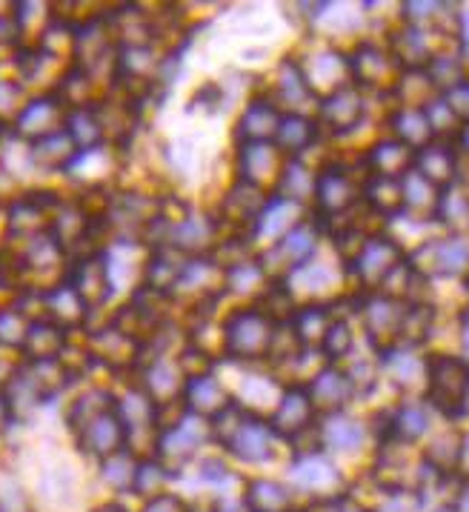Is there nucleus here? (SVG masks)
<instances>
[{
	"label": "nucleus",
	"mask_w": 469,
	"mask_h": 512,
	"mask_svg": "<svg viewBox=\"0 0 469 512\" xmlns=\"http://www.w3.org/2000/svg\"><path fill=\"white\" fill-rule=\"evenodd\" d=\"M212 427V444L229 455V461L246 475L252 472H272V467H284L289 458V447L272 430L269 418L249 415L238 404L226 407L221 415L209 421Z\"/></svg>",
	"instance_id": "1"
},
{
	"label": "nucleus",
	"mask_w": 469,
	"mask_h": 512,
	"mask_svg": "<svg viewBox=\"0 0 469 512\" xmlns=\"http://www.w3.org/2000/svg\"><path fill=\"white\" fill-rule=\"evenodd\" d=\"M224 329V364L266 367L278 324L255 304H229L221 315Z\"/></svg>",
	"instance_id": "2"
},
{
	"label": "nucleus",
	"mask_w": 469,
	"mask_h": 512,
	"mask_svg": "<svg viewBox=\"0 0 469 512\" xmlns=\"http://www.w3.org/2000/svg\"><path fill=\"white\" fill-rule=\"evenodd\" d=\"M281 475L289 481L295 495L301 498V504L338 498L349 490V481H352V475L344 470V464L335 461L324 450H318V447L289 452V458L281 467Z\"/></svg>",
	"instance_id": "3"
},
{
	"label": "nucleus",
	"mask_w": 469,
	"mask_h": 512,
	"mask_svg": "<svg viewBox=\"0 0 469 512\" xmlns=\"http://www.w3.org/2000/svg\"><path fill=\"white\" fill-rule=\"evenodd\" d=\"M424 401L444 424H461L469 412V361L458 352H427Z\"/></svg>",
	"instance_id": "4"
},
{
	"label": "nucleus",
	"mask_w": 469,
	"mask_h": 512,
	"mask_svg": "<svg viewBox=\"0 0 469 512\" xmlns=\"http://www.w3.org/2000/svg\"><path fill=\"white\" fill-rule=\"evenodd\" d=\"M364 169L361 161L352 158H332L327 166L318 169L315 181V198L309 215L321 226L335 224L347 218L361 206V189H364Z\"/></svg>",
	"instance_id": "5"
},
{
	"label": "nucleus",
	"mask_w": 469,
	"mask_h": 512,
	"mask_svg": "<svg viewBox=\"0 0 469 512\" xmlns=\"http://www.w3.org/2000/svg\"><path fill=\"white\" fill-rule=\"evenodd\" d=\"M209 447H215L212 444V427H209V421L198 418V415H192V412H186L181 407V410L169 412L164 418V424L158 430V438L152 444V455L158 461H164L166 467L175 472L178 481H181V475Z\"/></svg>",
	"instance_id": "6"
},
{
	"label": "nucleus",
	"mask_w": 469,
	"mask_h": 512,
	"mask_svg": "<svg viewBox=\"0 0 469 512\" xmlns=\"http://www.w3.org/2000/svg\"><path fill=\"white\" fill-rule=\"evenodd\" d=\"M284 284L292 292V298L298 301V307H304V304H329V307H335V304H341L344 298L352 295L347 267L329 246H324L312 261L292 269L284 278Z\"/></svg>",
	"instance_id": "7"
},
{
	"label": "nucleus",
	"mask_w": 469,
	"mask_h": 512,
	"mask_svg": "<svg viewBox=\"0 0 469 512\" xmlns=\"http://www.w3.org/2000/svg\"><path fill=\"white\" fill-rule=\"evenodd\" d=\"M261 92L284 115H315V109H318V98L306 81L304 66H301V58L292 43L278 55V61L269 66V72H264Z\"/></svg>",
	"instance_id": "8"
},
{
	"label": "nucleus",
	"mask_w": 469,
	"mask_h": 512,
	"mask_svg": "<svg viewBox=\"0 0 469 512\" xmlns=\"http://www.w3.org/2000/svg\"><path fill=\"white\" fill-rule=\"evenodd\" d=\"M349 55V81L358 86L369 98H387L395 92L404 69L392 58L384 41L361 38L347 49Z\"/></svg>",
	"instance_id": "9"
},
{
	"label": "nucleus",
	"mask_w": 469,
	"mask_h": 512,
	"mask_svg": "<svg viewBox=\"0 0 469 512\" xmlns=\"http://www.w3.org/2000/svg\"><path fill=\"white\" fill-rule=\"evenodd\" d=\"M407 261V249L398 244L387 229L369 235L361 252L347 264V278L352 292H381L387 278Z\"/></svg>",
	"instance_id": "10"
},
{
	"label": "nucleus",
	"mask_w": 469,
	"mask_h": 512,
	"mask_svg": "<svg viewBox=\"0 0 469 512\" xmlns=\"http://www.w3.org/2000/svg\"><path fill=\"white\" fill-rule=\"evenodd\" d=\"M186 378L178 352H141V364L132 372V381L164 410V418L181 410Z\"/></svg>",
	"instance_id": "11"
},
{
	"label": "nucleus",
	"mask_w": 469,
	"mask_h": 512,
	"mask_svg": "<svg viewBox=\"0 0 469 512\" xmlns=\"http://www.w3.org/2000/svg\"><path fill=\"white\" fill-rule=\"evenodd\" d=\"M409 264L424 278L435 281H467L469 278V235H432L407 255Z\"/></svg>",
	"instance_id": "12"
},
{
	"label": "nucleus",
	"mask_w": 469,
	"mask_h": 512,
	"mask_svg": "<svg viewBox=\"0 0 469 512\" xmlns=\"http://www.w3.org/2000/svg\"><path fill=\"white\" fill-rule=\"evenodd\" d=\"M369 95H364L358 86H341L335 92L324 95L318 101V109H315V121L321 126L324 138L329 144L338 146L349 141L355 132H361V126H367L369 121Z\"/></svg>",
	"instance_id": "13"
},
{
	"label": "nucleus",
	"mask_w": 469,
	"mask_h": 512,
	"mask_svg": "<svg viewBox=\"0 0 469 512\" xmlns=\"http://www.w3.org/2000/svg\"><path fill=\"white\" fill-rule=\"evenodd\" d=\"M315 447L344 464L347 458H355L361 452L375 450V432H372L369 418L358 415V412H329V415L318 418Z\"/></svg>",
	"instance_id": "14"
},
{
	"label": "nucleus",
	"mask_w": 469,
	"mask_h": 512,
	"mask_svg": "<svg viewBox=\"0 0 469 512\" xmlns=\"http://www.w3.org/2000/svg\"><path fill=\"white\" fill-rule=\"evenodd\" d=\"M318 410L309 398V392L301 384H286L278 407L269 415L272 430L284 441L289 452L315 447V427H318Z\"/></svg>",
	"instance_id": "15"
},
{
	"label": "nucleus",
	"mask_w": 469,
	"mask_h": 512,
	"mask_svg": "<svg viewBox=\"0 0 469 512\" xmlns=\"http://www.w3.org/2000/svg\"><path fill=\"white\" fill-rule=\"evenodd\" d=\"M298 58H301V66H304V75L315 98L321 101L324 95L347 86L349 81V55L344 46H332V43L321 41H306V38H298L292 43Z\"/></svg>",
	"instance_id": "16"
},
{
	"label": "nucleus",
	"mask_w": 469,
	"mask_h": 512,
	"mask_svg": "<svg viewBox=\"0 0 469 512\" xmlns=\"http://www.w3.org/2000/svg\"><path fill=\"white\" fill-rule=\"evenodd\" d=\"M286 161L289 158L275 146V141L229 146V169H232V178L255 186L261 192H269V195L275 192Z\"/></svg>",
	"instance_id": "17"
},
{
	"label": "nucleus",
	"mask_w": 469,
	"mask_h": 512,
	"mask_svg": "<svg viewBox=\"0 0 469 512\" xmlns=\"http://www.w3.org/2000/svg\"><path fill=\"white\" fill-rule=\"evenodd\" d=\"M226 367H232V364H226ZM221 369V367H218ZM238 372V378L235 381H229L226 378V384H229V390H232V398H235V404L246 410L249 415H261V418H269L272 410L278 407V401H281V395L286 390V381L275 372V369L269 367H232Z\"/></svg>",
	"instance_id": "18"
},
{
	"label": "nucleus",
	"mask_w": 469,
	"mask_h": 512,
	"mask_svg": "<svg viewBox=\"0 0 469 512\" xmlns=\"http://www.w3.org/2000/svg\"><path fill=\"white\" fill-rule=\"evenodd\" d=\"M284 121V112L266 98L264 92L252 95L238 106V112L229 121V146L235 144H266L275 141Z\"/></svg>",
	"instance_id": "19"
},
{
	"label": "nucleus",
	"mask_w": 469,
	"mask_h": 512,
	"mask_svg": "<svg viewBox=\"0 0 469 512\" xmlns=\"http://www.w3.org/2000/svg\"><path fill=\"white\" fill-rule=\"evenodd\" d=\"M66 106L55 95V92H35L29 95V101L23 103V109L18 112V118L9 126V135H15L23 144L41 141L52 132H61L66 123Z\"/></svg>",
	"instance_id": "20"
},
{
	"label": "nucleus",
	"mask_w": 469,
	"mask_h": 512,
	"mask_svg": "<svg viewBox=\"0 0 469 512\" xmlns=\"http://www.w3.org/2000/svg\"><path fill=\"white\" fill-rule=\"evenodd\" d=\"M75 450L81 452L83 458L89 461H103L115 452L126 450V430H123L121 418H118V410L109 407V410L98 412L95 418H89L83 427H78L75 432H69Z\"/></svg>",
	"instance_id": "21"
},
{
	"label": "nucleus",
	"mask_w": 469,
	"mask_h": 512,
	"mask_svg": "<svg viewBox=\"0 0 469 512\" xmlns=\"http://www.w3.org/2000/svg\"><path fill=\"white\" fill-rule=\"evenodd\" d=\"M306 218H309V209L292 204V201H286L281 195H269L264 209L258 212L255 224L249 229V241L255 244L258 252H264L269 246L278 244L286 232H292Z\"/></svg>",
	"instance_id": "22"
},
{
	"label": "nucleus",
	"mask_w": 469,
	"mask_h": 512,
	"mask_svg": "<svg viewBox=\"0 0 469 512\" xmlns=\"http://www.w3.org/2000/svg\"><path fill=\"white\" fill-rule=\"evenodd\" d=\"M232 404H235V398H232V390H229L221 369H209V372H198V375L186 378L184 398H181V407L186 412L212 421L215 415H221Z\"/></svg>",
	"instance_id": "23"
},
{
	"label": "nucleus",
	"mask_w": 469,
	"mask_h": 512,
	"mask_svg": "<svg viewBox=\"0 0 469 512\" xmlns=\"http://www.w3.org/2000/svg\"><path fill=\"white\" fill-rule=\"evenodd\" d=\"M244 498L252 512H301L304 504L281 472H252L244 481Z\"/></svg>",
	"instance_id": "24"
},
{
	"label": "nucleus",
	"mask_w": 469,
	"mask_h": 512,
	"mask_svg": "<svg viewBox=\"0 0 469 512\" xmlns=\"http://www.w3.org/2000/svg\"><path fill=\"white\" fill-rule=\"evenodd\" d=\"M306 392H309L318 415L352 410L361 401L347 367H341V364H327L324 369H318V375L306 384Z\"/></svg>",
	"instance_id": "25"
},
{
	"label": "nucleus",
	"mask_w": 469,
	"mask_h": 512,
	"mask_svg": "<svg viewBox=\"0 0 469 512\" xmlns=\"http://www.w3.org/2000/svg\"><path fill=\"white\" fill-rule=\"evenodd\" d=\"M327 144L329 141L324 138L315 115H284L281 129L275 135V146L286 158H301V161H312L315 152H321Z\"/></svg>",
	"instance_id": "26"
},
{
	"label": "nucleus",
	"mask_w": 469,
	"mask_h": 512,
	"mask_svg": "<svg viewBox=\"0 0 469 512\" xmlns=\"http://www.w3.org/2000/svg\"><path fill=\"white\" fill-rule=\"evenodd\" d=\"M412 169L438 189H447V186L464 181V164H461V155L452 141H432L424 149H418Z\"/></svg>",
	"instance_id": "27"
},
{
	"label": "nucleus",
	"mask_w": 469,
	"mask_h": 512,
	"mask_svg": "<svg viewBox=\"0 0 469 512\" xmlns=\"http://www.w3.org/2000/svg\"><path fill=\"white\" fill-rule=\"evenodd\" d=\"M415 166V149L395 141L392 135H381L364 149L361 155V169L367 175H381V178H404Z\"/></svg>",
	"instance_id": "28"
},
{
	"label": "nucleus",
	"mask_w": 469,
	"mask_h": 512,
	"mask_svg": "<svg viewBox=\"0 0 469 512\" xmlns=\"http://www.w3.org/2000/svg\"><path fill=\"white\" fill-rule=\"evenodd\" d=\"M269 284H272V278L266 275L258 255L224 267V295L229 304H255Z\"/></svg>",
	"instance_id": "29"
},
{
	"label": "nucleus",
	"mask_w": 469,
	"mask_h": 512,
	"mask_svg": "<svg viewBox=\"0 0 469 512\" xmlns=\"http://www.w3.org/2000/svg\"><path fill=\"white\" fill-rule=\"evenodd\" d=\"M75 338L78 335H72L69 329H63L61 324H55L43 315L32 318L26 341H23L21 358L23 361H58Z\"/></svg>",
	"instance_id": "30"
},
{
	"label": "nucleus",
	"mask_w": 469,
	"mask_h": 512,
	"mask_svg": "<svg viewBox=\"0 0 469 512\" xmlns=\"http://www.w3.org/2000/svg\"><path fill=\"white\" fill-rule=\"evenodd\" d=\"M138 461L141 455L135 450H121L109 458H103L95 464V475L101 481V487L112 498H123V495H132V484H135V470H138Z\"/></svg>",
	"instance_id": "31"
},
{
	"label": "nucleus",
	"mask_w": 469,
	"mask_h": 512,
	"mask_svg": "<svg viewBox=\"0 0 469 512\" xmlns=\"http://www.w3.org/2000/svg\"><path fill=\"white\" fill-rule=\"evenodd\" d=\"M315 181H318V169H315V166L306 164L301 158H289L272 195H281V198L292 201V204L312 209Z\"/></svg>",
	"instance_id": "32"
},
{
	"label": "nucleus",
	"mask_w": 469,
	"mask_h": 512,
	"mask_svg": "<svg viewBox=\"0 0 469 512\" xmlns=\"http://www.w3.org/2000/svg\"><path fill=\"white\" fill-rule=\"evenodd\" d=\"M175 484H178V475L169 470L164 461H158L155 455H141L138 470H135V484H132V495L135 498L149 501L155 495L175 490Z\"/></svg>",
	"instance_id": "33"
},
{
	"label": "nucleus",
	"mask_w": 469,
	"mask_h": 512,
	"mask_svg": "<svg viewBox=\"0 0 469 512\" xmlns=\"http://www.w3.org/2000/svg\"><path fill=\"white\" fill-rule=\"evenodd\" d=\"M332 318H335V307H329V304H304V307H298V312L292 315L289 324H292L298 341L306 349H318L321 352V341L327 335Z\"/></svg>",
	"instance_id": "34"
},
{
	"label": "nucleus",
	"mask_w": 469,
	"mask_h": 512,
	"mask_svg": "<svg viewBox=\"0 0 469 512\" xmlns=\"http://www.w3.org/2000/svg\"><path fill=\"white\" fill-rule=\"evenodd\" d=\"M63 129L69 132V138L75 141L78 149H92V146L109 144V141H106V129H103L101 115H98L95 103H92V106H81V109H69V112H66Z\"/></svg>",
	"instance_id": "35"
},
{
	"label": "nucleus",
	"mask_w": 469,
	"mask_h": 512,
	"mask_svg": "<svg viewBox=\"0 0 469 512\" xmlns=\"http://www.w3.org/2000/svg\"><path fill=\"white\" fill-rule=\"evenodd\" d=\"M29 324H32V315L15 298L0 304V349H9V352L21 355Z\"/></svg>",
	"instance_id": "36"
},
{
	"label": "nucleus",
	"mask_w": 469,
	"mask_h": 512,
	"mask_svg": "<svg viewBox=\"0 0 469 512\" xmlns=\"http://www.w3.org/2000/svg\"><path fill=\"white\" fill-rule=\"evenodd\" d=\"M38 498L52 501V504H69L75 498V472L66 464H52L46 467L38 481Z\"/></svg>",
	"instance_id": "37"
},
{
	"label": "nucleus",
	"mask_w": 469,
	"mask_h": 512,
	"mask_svg": "<svg viewBox=\"0 0 469 512\" xmlns=\"http://www.w3.org/2000/svg\"><path fill=\"white\" fill-rule=\"evenodd\" d=\"M29 95L32 92L0 63V123L3 126H12V121L23 109V103L29 101Z\"/></svg>",
	"instance_id": "38"
},
{
	"label": "nucleus",
	"mask_w": 469,
	"mask_h": 512,
	"mask_svg": "<svg viewBox=\"0 0 469 512\" xmlns=\"http://www.w3.org/2000/svg\"><path fill=\"white\" fill-rule=\"evenodd\" d=\"M192 510V498H186L184 492L169 490L164 495H155L149 501H141V510L135 512H189Z\"/></svg>",
	"instance_id": "39"
},
{
	"label": "nucleus",
	"mask_w": 469,
	"mask_h": 512,
	"mask_svg": "<svg viewBox=\"0 0 469 512\" xmlns=\"http://www.w3.org/2000/svg\"><path fill=\"white\" fill-rule=\"evenodd\" d=\"M455 324H458V355L464 361H469V304L464 309H458Z\"/></svg>",
	"instance_id": "40"
},
{
	"label": "nucleus",
	"mask_w": 469,
	"mask_h": 512,
	"mask_svg": "<svg viewBox=\"0 0 469 512\" xmlns=\"http://www.w3.org/2000/svg\"><path fill=\"white\" fill-rule=\"evenodd\" d=\"M449 501H452V507L458 512H469V475H461V478H458V487H455Z\"/></svg>",
	"instance_id": "41"
},
{
	"label": "nucleus",
	"mask_w": 469,
	"mask_h": 512,
	"mask_svg": "<svg viewBox=\"0 0 469 512\" xmlns=\"http://www.w3.org/2000/svg\"><path fill=\"white\" fill-rule=\"evenodd\" d=\"M455 149H458V155H461V164H464V172H467V164H469V121H464L461 126V132L455 135Z\"/></svg>",
	"instance_id": "42"
},
{
	"label": "nucleus",
	"mask_w": 469,
	"mask_h": 512,
	"mask_svg": "<svg viewBox=\"0 0 469 512\" xmlns=\"http://www.w3.org/2000/svg\"><path fill=\"white\" fill-rule=\"evenodd\" d=\"M15 427V418H12V410H9V401H6V392L0 390V438L6 432H12Z\"/></svg>",
	"instance_id": "43"
},
{
	"label": "nucleus",
	"mask_w": 469,
	"mask_h": 512,
	"mask_svg": "<svg viewBox=\"0 0 469 512\" xmlns=\"http://www.w3.org/2000/svg\"><path fill=\"white\" fill-rule=\"evenodd\" d=\"M89 512H135V510H129L121 498H106V501H101V504H95Z\"/></svg>",
	"instance_id": "44"
},
{
	"label": "nucleus",
	"mask_w": 469,
	"mask_h": 512,
	"mask_svg": "<svg viewBox=\"0 0 469 512\" xmlns=\"http://www.w3.org/2000/svg\"><path fill=\"white\" fill-rule=\"evenodd\" d=\"M429 512H458V510L452 507V501H441V504H435Z\"/></svg>",
	"instance_id": "45"
},
{
	"label": "nucleus",
	"mask_w": 469,
	"mask_h": 512,
	"mask_svg": "<svg viewBox=\"0 0 469 512\" xmlns=\"http://www.w3.org/2000/svg\"><path fill=\"white\" fill-rule=\"evenodd\" d=\"M464 292H467V304H469V278L464 281Z\"/></svg>",
	"instance_id": "46"
},
{
	"label": "nucleus",
	"mask_w": 469,
	"mask_h": 512,
	"mask_svg": "<svg viewBox=\"0 0 469 512\" xmlns=\"http://www.w3.org/2000/svg\"><path fill=\"white\" fill-rule=\"evenodd\" d=\"M0 224H3V209H0Z\"/></svg>",
	"instance_id": "47"
},
{
	"label": "nucleus",
	"mask_w": 469,
	"mask_h": 512,
	"mask_svg": "<svg viewBox=\"0 0 469 512\" xmlns=\"http://www.w3.org/2000/svg\"><path fill=\"white\" fill-rule=\"evenodd\" d=\"M0 63H3V58H0Z\"/></svg>",
	"instance_id": "48"
}]
</instances>
